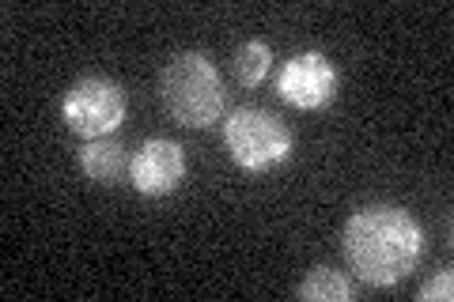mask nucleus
I'll return each mask as SVG.
<instances>
[{"instance_id":"1","label":"nucleus","mask_w":454,"mask_h":302,"mask_svg":"<svg viewBox=\"0 0 454 302\" xmlns=\"http://www.w3.org/2000/svg\"><path fill=\"white\" fill-rule=\"evenodd\" d=\"M340 253L348 272L367 287H394L417 272L424 257V227L397 205H367L348 215Z\"/></svg>"},{"instance_id":"2","label":"nucleus","mask_w":454,"mask_h":302,"mask_svg":"<svg viewBox=\"0 0 454 302\" xmlns=\"http://www.w3.org/2000/svg\"><path fill=\"white\" fill-rule=\"evenodd\" d=\"M160 103L182 128H208L223 118L227 88L205 53H175L160 72Z\"/></svg>"},{"instance_id":"3","label":"nucleus","mask_w":454,"mask_h":302,"mask_svg":"<svg viewBox=\"0 0 454 302\" xmlns=\"http://www.w3.org/2000/svg\"><path fill=\"white\" fill-rule=\"evenodd\" d=\"M223 148L235 159V166L250 170V174H269V170H277L292 159L295 140H292V128L273 110L239 106L223 121Z\"/></svg>"},{"instance_id":"4","label":"nucleus","mask_w":454,"mask_h":302,"mask_svg":"<svg viewBox=\"0 0 454 302\" xmlns=\"http://www.w3.org/2000/svg\"><path fill=\"white\" fill-rule=\"evenodd\" d=\"M125 110H129V98H125V88L118 80L83 76L65 91L61 118L68 133H76L80 140H103L121 128Z\"/></svg>"},{"instance_id":"5","label":"nucleus","mask_w":454,"mask_h":302,"mask_svg":"<svg viewBox=\"0 0 454 302\" xmlns=\"http://www.w3.org/2000/svg\"><path fill=\"white\" fill-rule=\"evenodd\" d=\"M340 88V76L333 61L318 50H307V53H295L288 65L280 68V80H277V95L284 98L288 106L295 110H325L337 98Z\"/></svg>"},{"instance_id":"6","label":"nucleus","mask_w":454,"mask_h":302,"mask_svg":"<svg viewBox=\"0 0 454 302\" xmlns=\"http://www.w3.org/2000/svg\"><path fill=\"white\" fill-rule=\"evenodd\" d=\"M186 148L178 140H167V136H152L140 143V151L133 155L129 163V182L137 193L145 197H167L175 193L182 182H186Z\"/></svg>"},{"instance_id":"7","label":"nucleus","mask_w":454,"mask_h":302,"mask_svg":"<svg viewBox=\"0 0 454 302\" xmlns=\"http://www.w3.org/2000/svg\"><path fill=\"white\" fill-rule=\"evenodd\" d=\"M76 159H80L83 178H91L98 185H118L125 174H129V151H125V143L114 140V136L88 140Z\"/></svg>"},{"instance_id":"8","label":"nucleus","mask_w":454,"mask_h":302,"mask_svg":"<svg viewBox=\"0 0 454 302\" xmlns=\"http://www.w3.org/2000/svg\"><path fill=\"white\" fill-rule=\"evenodd\" d=\"M295 295H300L303 302H352L356 298V283H352L345 272L330 268V265H315L303 276Z\"/></svg>"},{"instance_id":"9","label":"nucleus","mask_w":454,"mask_h":302,"mask_svg":"<svg viewBox=\"0 0 454 302\" xmlns=\"http://www.w3.org/2000/svg\"><path fill=\"white\" fill-rule=\"evenodd\" d=\"M269 68H273V50H269L265 42L250 38L235 50V80L243 83V88H262Z\"/></svg>"},{"instance_id":"10","label":"nucleus","mask_w":454,"mask_h":302,"mask_svg":"<svg viewBox=\"0 0 454 302\" xmlns=\"http://www.w3.org/2000/svg\"><path fill=\"white\" fill-rule=\"evenodd\" d=\"M417 298H420V302H432V298L450 302V298H454V272H450V268H443V272H439V276H432L428 283H420Z\"/></svg>"}]
</instances>
